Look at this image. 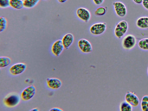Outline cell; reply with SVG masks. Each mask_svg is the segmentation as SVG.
Listing matches in <instances>:
<instances>
[{
	"label": "cell",
	"mask_w": 148,
	"mask_h": 111,
	"mask_svg": "<svg viewBox=\"0 0 148 111\" xmlns=\"http://www.w3.org/2000/svg\"><path fill=\"white\" fill-rule=\"evenodd\" d=\"M120 110L121 111H131L132 106L125 101H122L120 105Z\"/></svg>",
	"instance_id": "18"
},
{
	"label": "cell",
	"mask_w": 148,
	"mask_h": 111,
	"mask_svg": "<svg viewBox=\"0 0 148 111\" xmlns=\"http://www.w3.org/2000/svg\"><path fill=\"white\" fill-rule=\"evenodd\" d=\"M116 14L119 17H123L126 14L127 9L124 4L121 2L116 1L113 3Z\"/></svg>",
	"instance_id": "9"
},
{
	"label": "cell",
	"mask_w": 148,
	"mask_h": 111,
	"mask_svg": "<svg viewBox=\"0 0 148 111\" xmlns=\"http://www.w3.org/2000/svg\"><path fill=\"white\" fill-rule=\"evenodd\" d=\"M76 12L77 17L84 22H87L90 18V13L89 11L85 8H79L77 10Z\"/></svg>",
	"instance_id": "10"
},
{
	"label": "cell",
	"mask_w": 148,
	"mask_h": 111,
	"mask_svg": "<svg viewBox=\"0 0 148 111\" xmlns=\"http://www.w3.org/2000/svg\"><path fill=\"white\" fill-rule=\"evenodd\" d=\"M147 73H148V68H147Z\"/></svg>",
	"instance_id": "30"
},
{
	"label": "cell",
	"mask_w": 148,
	"mask_h": 111,
	"mask_svg": "<svg viewBox=\"0 0 148 111\" xmlns=\"http://www.w3.org/2000/svg\"><path fill=\"white\" fill-rule=\"evenodd\" d=\"M78 45L79 49L84 53H88L92 51L91 43L86 39H81L79 40L78 42Z\"/></svg>",
	"instance_id": "7"
},
{
	"label": "cell",
	"mask_w": 148,
	"mask_h": 111,
	"mask_svg": "<svg viewBox=\"0 0 148 111\" xmlns=\"http://www.w3.org/2000/svg\"><path fill=\"white\" fill-rule=\"evenodd\" d=\"M46 82L48 86L53 89L59 88L62 84L61 81L56 78H48L47 79Z\"/></svg>",
	"instance_id": "12"
},
{
	"label": "cell",
	"mask_w": 148,
	"mask_h": 111,
	"mask_svg": "<svg viewBox=\"0 0 148 111\" xmlns=\"http://www.w3.org/2000/svg\"><path fill=\"white\" fill-rule=\"evenodd\" d=\"M136 25L138 27L142 29L148 28V17L143 16L138 18Z\"/></svg>",
	"instance_id": "14"
},
{
	"label": "cell",
	"mask_w": 148,
	"mask_h": 111,
	"mask_svg": "<svg viewBox=\"0 0 148 111\" xmlns=\"http://www.w3.org/2000/svg\"><path fill=\"white\" fill-rule=\"evenodd\" d=\"M107 12L105 7H100L97 8L95 11V14L97 16H101L104 15Z\"/></svg>",
	"instance_id": "22"
},
{
	"label": "cell",
	"mask_w": 148,
	"mask_h": 111,
	"mask_svg": "<svg viewBox=\"0 0 148 111\" xmlns=\"http://www.w3.org/2000/svg\"><path fill=\"white\" fill-rule=\"evenodd\" d=\"M36 92L35 87L33 85L29 86L22 91L21 94V98L24 101L29 100L34 96Z\"/></svg>",
	"instance_id": "4"
},
{
	"label": "cell",
	"mask_w": 148,
	"mask_h": 111,
	"mask_svg": "<svg viewBox=\"0 0 148 111\" xmlns=\"http://www.w3.org/2000/svg\"><path fill=\"white\" fill-rule=\"evenodd\" d=\"M8 24L6 18L4 17H0V32H3L6 29Z\"/></svg>",
	"instance_id": "21"
},
{
	"label": "cell",
	"mask_w": 148,
	"mask_h": 111,
	"mask_svg": "<svg viewBox=\"0 0 148 111\" xmlns=\"http://www.w3.org/2000/svg\"><path fill=\"white\" fill-rule=\"evenodd\" d=\"M30 111H38V110L37 108H35L32 109L31 110H30Z\"/></svg>",
	"instance_id": "29"
},
{
	"label": "cell",
	"mask_w": 148,
	"mask_h": 111,
	"mask_svg": "<svg viewBox=\"0 0 148 111\" xmlns=\"http://www.w3.org/2000/svg\"><path fill=\"white\" fill-rule=\"evenodd\" d=\"M26 67V65L25 63H18L12 66L9 69V72L12 75H17L24 72Z\"/></svg>",
	"instance_id": "5"
},
{
	"label": "cell",
	"mask_w": 148,
	"mask_h": 111,
	"mask_svg": "<svg viewBox=\"0 0 148 111\" xmlns=\"http://www.w3.org/2000/svg\"><path fill=\"white\" fill-rule=\"evenodd\" d=\"M50 111H62L63 110L61 108H59L54 107L51 109L49 110Z\"/></svg>",
	"instance_id": "26"
},
{
	"label": "cell",
	"mask_w": 148,
	"mask_h": 111,
	"mask_svg": "<svg viewBox=\"0 0 148 111\" xmlns=\"http://www.w3.org/2000/svg\"><path fill=\"white\" fill-rule=\"evenodd\" d=\"M142 110L143 111H148V95L144 96L142 98L141 102Z\"/></svg>",
	"instance_id": "20"
},
{
	"label": "cell",
	"mask_w": 148,
	"mask_h": 111,
	"mask_svg": "<svg viewBox=\"0 0 148 111\" xmlns=\"http://www.w3.org/2000/svg\"><path fill=\"white\" fill-rule=\"evenodd\" d=\"M40 0H23L24 7L28 9L35 7Z\"/></svg>",
	"instance_id": "16"
},
{
	"label": "cell",
	"mask_w": 148,
	"mask_h": 111,
	"mask_svg": "<svg viewBox=\"0 0 148 111\" xmlns=\"http://www.w3.org/2000/svg\"><path fill=\"white\" fill-rule=\"evenodd\" d=\"M74 39L73 35L71 33H67L63 36L62 40L65 49H68L73 43Z\"/></svg>",
	"instance_id": "13"
},
{
	"label": "cell",
	"mask_w": 148,
	"mask_h": 111,
	"mask_svg": "<svg viewBox=\"0 0 148 111\" xmlns=\"http://www.w3.org/2000/svg\"><path fill=\"white\" fill-rule=\"evenodd\" d=\"M10 0H0V7L6 8L10 6Z\"/></svg>",
	"instance_id": "23"
},
{
	"label": "cell",
	"mask_w": 148,
	"mask_h": 111,
	"mask_svg": "<svg viewBox=\"0 0 148 111\" xmlns=\"http://www.w3.org/2000/svg\"><path fill=\"white\" fill-rule=\"evenodd\" d=\"M45 0V1H47V0Z\"/></svg>",
	"instance_id": "31"
},
{
	"label": "cell",
	"mask_w": 148,
	"mask_h": 111,
	"mask_svg": "<svg viewBox=\"0 0 148 111\" xmlns=\"http://www.w3.org/2000/svg\"><path fill=\"white\" fill-rule=\"evenodd\" d=\"M136 3L138 4H140L142 3L143 0H133Z\"/></svg>",
	"instance_id": "27"
},
{
	"label": "cell",
	"mask_w": 148,
	"mask_h": 111,
	"mask_svg": "<svg viewBox=\"0 0 148 111\" xmlns=\"http://www.w3.org/2000/svg\"><path fill=\"white\" fill-rule=\"evenodd\" d=\"M21 97L16 92L10 93L3 98V102L6 107L12 108L17 106L20 102Z\"/></svg>",
	"instance_id": "1"
},
{
	"label": "cell",
	"mask_w": 148,
	"mask_h": 111,
	"mask_svg": "<svg viewBox=\"0 0 148 111\" xmlns=\"http://www.w3.org/2000/svg\"><path fill=\"white\" fill-rule=\"evenodd\" d=\"M60 3H63L66 2L68 0H57Z\"/></svg>",
	"instance_id": "28"
},
{
	"label": "cell",
	"mask_w": 148,
	"mask_h": 111,
	"mask_svg": "<svg viewBox=\"0 0 148 111\" xmlns=\"http://www.w3.org/2000/svg\"><path fill=\"white\" fill-rule=\"evenodd\" d=\"M11 62L10 58L7 56L0 57V68H3L8 66Z\"/></svg>",
	"instance_id": "17"
},
{
	"label": "cell",
	"mask_w": 148,
	"mask_h": 111,
	"mask_svg": "<svg viewBox=\"0 0 148 111\" xmlns=\"http://www.w3.org/2000/svg\"><path fill=\"white\" fill-rule=\"evenodd\" d=\"M10 5L12 8L16 10H20L24 7L22 0H10Z\"/></svg>",
	"instance_id": "15"
},
{
	"label": "cell",
	"mask_w": 148,
	"mask_h": 111,
	"mask_svg": "<svg viewBox=\"0 0 148 111\" xmlns=\"http://www.w3.org/2000/svg\"><path fill=\"white\" fill-rule=\"evenodd\" d=\"M64 49L61 40L56 41L52 44L51 51L53 55L56 57L59 56Z\"/></svg>",
	"instance_id": "8"
},
{
	"label": "cell",
	"mask_w": 148,
	"mask_h": 111,
	"mask_svg": "<svg viewBox=\"0 0 148 111\" xmlns=\"http://www.w3.org/2000/svg\"><path fill=\"white\" fill-rule=\"evenodd\" d=\"M139 47L143 50H148V38H144L140 40L138 42Z\"/></svg>",
	"instance_id": "19"
},
{
	"label": "cell",
	"mask_w": 148,
	"mask_h": 111,
	"mask_svg": "<svg viewBox=\"0 0 148 111\" xmlns=\"http://www.w3.org/2000/svg\"><path fill=\"white\" fill-rule=\"evenodd\" d=\"M104 0H93L94 3L97 5H99L102 4Z\"/></svg>",
	"instance_id": "25"
},
{
	"label": "cell",
	"mask_w": 148,
	"mask_h": 111,
	"mask_svg": "<svg viewBox=\"0 0 148 111\" xmlns=\"http://www.w3.org/2000/svg\"><path fill=\"white\" fill-rule=\"evenodd\" d=\"M136 39L135 37L132 34H128L124 37L122 41V45L126 49H132L136 45Z\"/></svg>",
	"instance_id": "3"
},
{
	"label": "cell",
	"mask_w": 148,
	"mask_h": 111,
	"mask_svg": "<svg viewBox=\"0 0 148 111\" xmlns=\"http://www.w3.org/2000/svg\"><path fill=\"white\" fill-rule=\"evenodd\" d=\"M142 3L144 7L148 10V0H143Z\"/></svg>",
	"instance_id": "24"
},
{
	"label": "cell",
	"mask_w": 148,
	"mask_h": 111,
	"mask_svg": "<svg viewBox=\"0 0 148 111\" xmlns=\"http://www.w3.org/2000/svg\"><path fill=\"white\" fill-rule=\"evenodd\" d=\"M125 101L132 106L136 107L139 103L138 97L134 93L128 91L125 96Z\"/></svg>",
	"instance_id": "11"
},
{
	"label": "cell",
	"mask_w": 148,
	"mask_h": 111,
	"mask_svg": "<svg viewBox=\"0 0 148 111\" xmlns=\"http://www.w3.org/2000/svg\"><path fill=\"white\" fill-rule=\"evenodd\" d=\"M106 28V24L104 23H99L92 25L90 28V33L95 35H100L103 33Z\"/></svg>",
	"instance_id": "6"
},
{
	"label": "cell",
	"mask_w": 148,
	"mask_h": 111,
	"mask_svg": "<svg viewBox=\"0 0 148 111\" xmlns=\"http://www.w3.org/2000/svg\"><path fill=\"white\" fill-rule=\"evenodd\" d=\"M128 28L127 22L125 20L119 22L116 25L114 29V34L119 38H121L126 33Z\"/></svg>",
	"instance_id": "2"
}]
</instances>
